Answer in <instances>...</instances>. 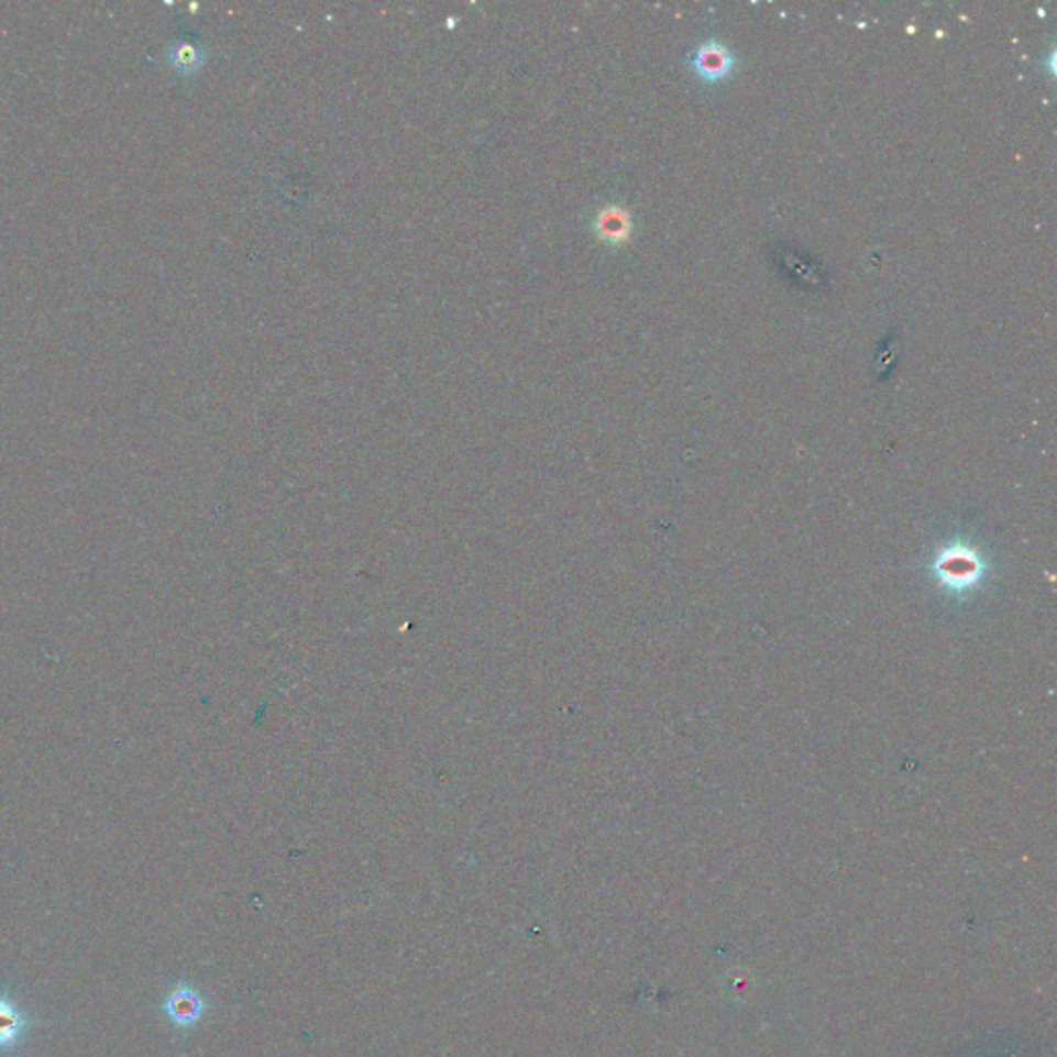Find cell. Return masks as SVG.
Returning a JSON list of instances; mask_svg holds the SVG:
<instances>
[{"label":"cell","mask_w":1057,"mask_h":1057,"mask_svg":"<svg viewBox=\"0 0 1057 1057\" xmlns=\"http://www.w3.org/2000/svg\"><path fill=\"white\" fill-rule=\"evenodd\" d=\"M207 1010L209 1004L205 995L185 979L176 981L159 1004V1012L164 1014L169 1026L176 1028L178 1033L195 1028L205 1019Z\"/></svg>","instance_id":"obj_1"},{"label":"cell","mask_w":1057,"mask_h":1057,"mask_svg":"<svg viewBox=\"0 0 1057 1057\" xmlns=\"http://www.w3.org/2000/svg\"><path fill=\"white\" fill-rule=\"evenodd\" d=\"M169 60H172L174 68H178L183 73H190V70H197L201 67L202 52L190 42H176L169 48Z\"/></svg>","instance_id":"obj_5"},{"label":"cell","mask_w":1057,"mask_h":1057,"mask_svg":"<svg viewBox=\"0 0 1057 1057\" xmlns=\"http://www.w3.org/2000/svg\"><path fill=\"white\" fill-rule=\"evenodd\" d=\"M692 65L706 81H722L734 68V56L722 44L706 42L694 54Z\"/></svg>","instance_id":"obj_3"},{"label":"cell","mask_w":1057,"mask_h":1057,"mask_svg":"<svg viewBox=\"0 0 1057 1057\" xmlns=\"http://www.w3.org/2000/svg\"><path fill=\"white\" fill-rule=\"evenodd\" d=\"M595 232L607 244L626 242L632 232L630 213L618 205H607L595 218Z\"/></svg>","instance_id":"obj_4"},{"label":"cell","mask_w":1057,"mask_h":1057,"mask_svg":"<svg viewBox=\"0 0 1057 1057\" xmlns=\"http://www.w3.org/2000/svg\"><path fill=\"white\" fill-rule=\"evenodd\" d=\"M35 1016L13 993L0 988V1057L13 1056L34 1031Z\"/></svg>","instance_id":"obj_2"}]
</instances>
